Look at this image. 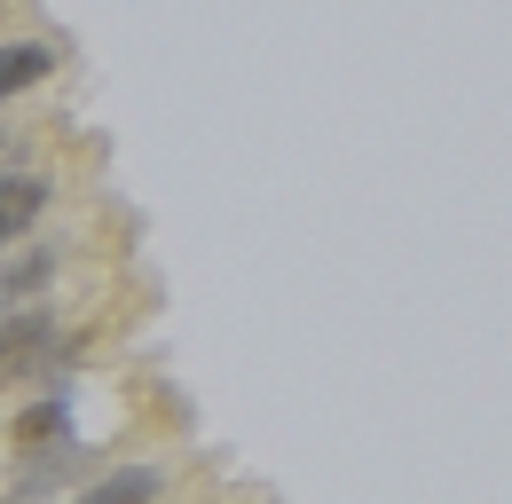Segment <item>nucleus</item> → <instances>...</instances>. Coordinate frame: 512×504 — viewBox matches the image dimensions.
I'll return each instance as SVG.
<instances>
[{
  "label": "nucleus",
  "instance_id": "423d86ee",
  "mask_svg": "<svg viewBox=\"0 0 512 504\" xmlns=\"http://www.w3.org/2000/svg\"><path fill=\"white\" fill-rule=\"evenodd\" d=\"M48 71H56V48H48V40H8V56H0V87H8V95H32Z\"/></svg>",
  "mask_w": 512,
  "mask_h": 504
},
{
  "label": "nucleus",
  "instance_id": "39448f33",
  "mask_svg": "<svg viewBox=\"0 0 512 504\" xmlns=\"http://www.w3.org/2000/svg\"><path fill=\"white\" fill-rule=\"evenodd\" d=\"M64 434H71V386L56 378V394H48L40 410H24V418H16V457H32L40 441H64Z\"/></svg>",
  "mask_w": 512,
  "mask_h": 504
},
{
  "label": "nucleus",
  "instance_id": "7ed1b4c3",
  "mask_svg": "<svg viewBox=\"0 0 512 504\" xmlns=\"http://www.w3.org/2000/svg\"><path fill=\"white\" fill-rule=\"evenodd\" d=\"M56 245H16L8 252V268H0V284H8V308H24V300H40L48 284H56Z\"/></svg>",
  "mask_w": 512,
  "mask_h": 504
},
{
  "label": "nucleus",
  "instance_id": "f257e3e1",
  "mask_svg": "<svg viewBox=\"0 0 512 504\" xmlns=\"http://www.w3.org/2000/svg\"><path fill=\"white\" fill-rule=\"evenodd\" d=\"M0 339H8V378H16V386H32L40 371H56V363L71 355L64 323H56L48 308H32V300H24V308H8Z\"/></svg>",
  "mask_w": 512,
  "mask_h": 504
},
{
  "label": "nucleus",
  "instance_id": "20e7f679",
  "mask_svg": "<svg viewBox=\"0 0 512 504\" xmlns=\"http://www.w3.org/2000/svg\"><path fill=\"white\" fill-rule=\"evenodd\" d=\"M166 497V473L158 465H119V473H103L95 489H79L71 504H158Z\"/></svg>",
  "mask_w": 512,
  "mask_h": 504
},
{
  "label": "nucleus",
  "instance_id": "f03ea898",
  "mask_svg": "<svg viewBox=\"0 0 512 504\" xmlns=\"http://www.w3.org/2000/svg\"><path fill=\"white\" fill-rule=\"evenodd\" d=\"M48 197H56V182H48V174H32V166H8V189H0V229L24 245V237H32V221L48 213Z\"/></svg>",
  "mask_w": 512,
  "mask_h": 504
}]
</instances>
